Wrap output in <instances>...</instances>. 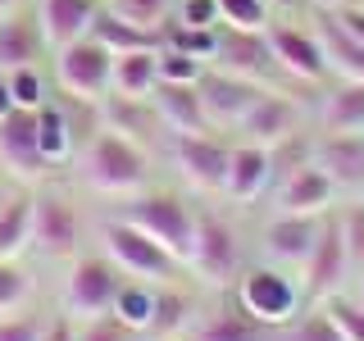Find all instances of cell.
<instances>
[{
	"mask_svg": "<svg viewBox=\"0 0 364 341\" xmlns=\"http://www.w3.org/2000/svg\"><path fill=\"white\" fill-rule=\"evenodd\" d=\"M346 278H350V259H346L341 227H337V219H323V232H318L310 259L301 264V296H310V301H333Z\"/></svg>",
	"mask_w": 364,
	"mask_h": 341,
	"instance_id": "cell-10",
	"label": "cell"
},
{
	"mask_svg": "<svg viewBox=\"0 0 364 341\" xmlns=\"http://www.w3.org/2000/svg\"><path fill=\"white\" fill-rule=\"evenodd\" d=\"M119 282H123V273L114 269L109 259H96V255L73 259V264H68V278H64V314L73 318V323L109 314L114 296H119Z\"/></svg>",
	"mask_w": 364,
	"mask_h": 341,
	"instance_id": "cell-5",
	"label": "cell"
},
{
	"mask_svg": "<svg viewBox=\"0 0 364 341\" xmlns=\"http://www.w3.org/2000/svg\"><path fill=\"white\" fill-rule=\"evenodd\" d=\"M146 178H151V164H146V151L128 136L100 128L91 132L87 151H82V182L100 196H136L146 191Z\"/></svg>",
	"mask_w": 364,
	"mask_h": 341,
	"instance_id": "cell-1",
	"label": "cell"
},
{
	"mask_svg": "<svg viewBox=\"0 0 364 341\" xmlns=\"http://www.w3.org/2000/svg\"><path fill=\"white\" fill-rule=\"evenodd\" d=\"M314 164L337 187H364V132H328L314 141Z\"/></svg>",
	"mask_w": 364,
	"mask_h": 341,
	"instance_id": "cell-20",
	"label": "cell"
},
{
	"mask_svg": "<svg viewBox=\"0 0 364 341\" xmlns=\"http://www.w3.org/2000/svg\"><path fill=\"white\" fill-rule=\"evenodd\" d=\"M173 141V164L178 173L191 182L196 191H223V173H228V146L214 141L210 132L196 136H168Z\"/></svg>",
	"mask_w": 364,
	"mask_h": 341,
	"instance_id": "cell-13",
	"label": "cell"
},
{
	"mask_svg": "<svg viewBox=\"0 0 364 341\" xmlns=\"http://www.w3.org/2000/svg\"><path fill=\"white\" fill-rule=\"evenodd\" d=\"M105 5L96 0H37V28L50 50H60L68 41H82L91 37V23Z\"/></svg>",
	"mask_w": 364,
	"mask_h": 341,
	"instance_id": "cell-16",
	"label": "cell"
},
{
	"mask_svg": "<svg viewBox=\"0 0 364 341\" xmlns=\"http://www.w3.org/2000/svg\"><path fill=\"white\" fill-rule=\"evenodd\" d=\"M159 82H196V77L205 73V64L196 60V55L178 50V45H159Z\"/></svg>",
	"mask_w": 364,
	"mask_h": 341,
	"instance_id": "cell-37",
	"label": "cell"
},
{
	"mask_svg": "<svg viewBox=\"0 0 364 341\" xmlns=\"http://www.w3.org/2000/svg\"><path fill=\"white\" fill-rule=\"evenodd\" d=\"M164 45H178V50H187V55H196V60H214L219 55V32L214 28H173V37H164Z\"/></svg>",
	"mask_w": 364,
	"mask_h": 341,
	"instance_id": "cell-39",
	"label": "cell"
},
{
	"mask_svg": "<svg viewBox=\"0 0 364 341\" xmlns=\"http://www.w3.org/2000/svg\"><path fill=\"white\" fill-rule=\"evenodd\" d=\"M136 332L119 323L114 314H100V318H87V323H77V341H132Z\"/></svg>",
	"mask_w": 364,
	"mask_h": 341,
	"instance_id": "cell-41",
	"label": "cell"
},
{
	"mask_svg": "<svg viewBox=\"0 0 364 341\" xmlns=\"http://www.w3.org/2000/svg\"><path fill=\"white\" fill-rule=\"evenodd\" d=\"M196 96L205 105V123H210V128H237L264 91L250 82V77L228 73V68H205L196 77Z\"/></svg>",
	"mask_w": 364,
	"mask_h": 341,
	"instance_id": "cell-9",
	"label": "cell"
},
{
	"mask_svg": "<svg viewBox=\"0 0 364 341\" xmlns=\"http://www.w3.org/2000/svg\"><path fill=\"white\" fill-rule=\"evenodd\" d=\"M191 341H264V328L255 318H246L242 310H223V314L205 318L196 332H191Z\"/></svg>",
	"mask_w": 364,
	"mask_h": 341,
	"instance_id": "cell-31",
	"label": "cell"
},
{
	"mask_svg": "<svg viewBox=\"0 0 364 341\" xmlns=\"http://www.w3.org/2000/svg\"><path fill=\"white\" fill-rule=\"evenodd\" d=\"M355 278H360L355 282V305H364V273H355Z\"/></svg>",
	"mask_w": 364,
	"mask_h": 341,
	"instance_id": "cell-49",
	"label": "cell"
},
{
	"mask_svg": "<svg viewBox=\"0 0 364 341\" xmlns=\"http://www.w3.org/2000/svg\"><path fill=\"white\" fill-rule=\"evenodd\" d=\"M0 164L23 182H37L50 168L37 146V109H9L0 119Z\"/></svg>",
	"mask_w": 364,
	"mask_h": 341,
	"instance_id": "cell-12",
	"label": "cell"
},
{
	"mask_svg": "<svg viewBox=\"0 0 364 341\" xmlns=\"http://www.w3.org/2000/svg\"><path fill=\"white\" fill-rule=\"evenodd\" d=\"M14 9H23V0H0V18H5V14H14Z\"/></svg>",
	"mask_w": 364,
	"mask_h": 341,
	"instance_id": "cell-48",
	"label": "cell"
},
{
	"mask_svg": "<svg viewBox=\"0 0 364 341\" xmlns=\"http://www.w3.org/2000/svg\"><path fill=\"white\" fill-rule=\"evenodd\" d=\"M37 146L46 164H64L73 155V123H68L64 105H55V100H46L37 109Z\"/></svg>",
	"mask_w": 364,
	"mask_h": 341,
	"instance_id": "cell-29",
	"label": "cell"
},
{
	"mask_svg": "<svg viewBox=\"0 0 364 341\" xmlns=\"http://www.w3.org/2000/svg\"><path fill=\"white\" fill-rule=\"evenodd\" d=\"M32 242V191L0 196V259H18Z\"/></svg>",
	"mask_w": 364,
	"mask_h": 341,
	"instance_id": "cell-26",
	"label": "cell"
},
{
	"mask_svg": "<svg viewBox=\"0 0 364 341\" xmlns=\"http://www.w3.org/2000/svg\"><path fill=\"white\" fill-rule=\"evenodd\" d=\"M328 318L337 323V332L346 341H364V305H350V301H328Z\"/></svg>",
	"mask_w": 364,
	"mask_h": 341,
	"instance_id": "cell-40",
	"label": "cell"
},
{
	"mask_svg": "<svg viewBox=\"0 0 364 341\" xmlns=\"http://www.w3.org/2000/svg\"><path fill=\"white\" fill-rule=\"evenodd\" d=\"M269 45H273V60H278V68H287L291 77H305V82H314V77L328 73L323 50H318V37H314V32H301V28H273V32H269Z\"/></svg>",
	"mask_w": 364,
	"mask_h": 341,
	"instance_id": "cell-21",
	"label": "cell"
},
{
	"mask_svg": "<svg viewBox=\"0 0 364 341\" xmlns=\"http://www.w3.org/2000/svg\"><path fill=\"white\" fill-rule=\"evenodd\" d=\"M318 5H341V0H318Z\"/></svg>",
	"mask_w": 364,
	"mask_h": 341,
	"instance_id": "cell-50",
	"label": "cell"
},
{
	"mask_svg": "<svg viewBox=\"0 0 364 341\" xmlns=\"http://www.w3.org/2000/svg\"><path fill=\"white\" fill-rule=\"evenodd\" d=\"M187 310H191L187 296L155 287V323H151V332H159L164 341H173V332H182V328H187V318H191Z\"/></svg>",
	"mask_w": 364,
	"mask_h": 341,
	"instance_id": "cell-34",
	"label": "cell"
},
{
	"mask_svg": "<svg viewBox=\"0 0 364 341\" xmlns=\"http://www.w3.org/2000/svg\"><path fill=\"white\" fill-rule=\"evenodd\" d=\"M159 50H128V55H114L109 68V91L114 96H128V100H151L159 87Z\"/></svg>",
	"mask_w": 364,
	"mask_h": 341,
	"instance_id": "cell-23",
	"label": "cell"
},
{
	"mask_svg": "<svg viewBox=\"0 0 364 341\" xmlns=\"http://www.w3.org/2000/svg\"><path fill=\"white\" fill-rule=\"evenodd\" d=\"M91 37L105 45L109 55L159 50V45H164V32H146V28H136V23H128V18L109 14V9H100V14H96V23H91Z\"/></svg>",
	"mask_w": 364,
	"mask_h": 341,
	"instance_id": "cell-27",
	"label": "cell"
},
{
	"mask_svg": "<svg viewBox=\"0 0 364 341\" xmlns=\"http://www.w3.org/2000/svg\"><path fill=\"white\" fill-rule=\"evenodd\" d=\"M291 341H346V337L337 332V323H333V318H328V310H323V314H310V318H305V323L291 332Z\"/></svg>",
	"mask_w": 364,
	"mask_h": 341,
	"instance_id": "cell-44",
	"label": "cell"
},
{
	"mask_svg": "<svg viewBox=\"0 0 364 341\" xmlns=\"http://www.w3.org/2000/svg\"><path fill=\"white\" fill-rule=\"evenodd\" d=\"M109 68L114 55L96 37L68 41L55 50V82L68 100H82V105H100L109 96Z\"/></svg>",
	"mask_w": 364,
	"mask_h": 341,
	"instance_id": "cell-4",
	"label": "cell"
},
{
	"mask_svg": "<svg viewBox=\"0 0 364 341\" xmlns=\"http://www.w3.org/2000/svg\"><path fill=\"white\" fill-rule=\"evenodd\" d=\"M5 82H9V96H14V109H41L46 105V77L37 64L5 73Z\"/></svg>",
	"mask_w": 364,
	"mask_h": 341,
	"instance_id": "cell-36",
	"label": "cell"
},
{
	"mask_svg": "<svg viewBox=\"0 0 364 341\" xmlns=\"http://www.w3.org/2000/svg\"><path fill=\"white\" fill-rule=\"evenodd\" d=\"M14 109V96H9V82H5V73H0V119Z\"/></svg>",
	"mask_w": 364,
	"mask_h": 341,
	"instance_id": "cell-47",
	"label": "cell"
},
{
	"mask_svg": "<svg viewBox=\"0 0 364 341\" xmlns=\"http://www.w3.org/2000/svg\"><path fill=\"white\" fill-rule=\"evenodd\" d=\"M155 119L159 128H168V136H196V132H214L205 123V105L196 96V82H159L155 96Z\"/></svg>",
	"mask_w": 364,
	"mask_h": 341,
	"instance_id": "cell-17",
	"label": "cell"
},
{
	"mask_svg": "<svg viewBox=\"0 0 364 341\" xmlns=\"http://www.w3.org/2000/svg\"><path fill=\"white\" fill-rule=\"evenodd\" d=\"M333 200H337V182L323 173V168L314 164H301V168H291L287 178H278V214H328L333 210Z\"/></svg>",
	"mask_w": 364,
	"mask_h": 341,
	"instance_id": "cell-14",
	"label": "cell"
},
{
	"mask_svg": "<svg viewBox=\"0 0 364 341\" xmlns=\"http://www.w3.org/2000/svg\"><path fill=\"white\" fill-rule=\"evenodd\" d=\"M178 23L182 28H219V0H182Z\"/></svg>",
	"mask_w": 364,
	"mask_h": 341,
	"instance_id": "cell-43",
	"label": "cell"
},
{
	"mask_svg": "<svg viewBox=\"0 0 364 341\" xmlns=\"http://www.w3.org/2000/svg\"><path fill=\"white\" fill-rule=\"evenodd\" d=\"M273 182V155L264 146H232L228 151V173H223V196L237 200V205H250L264 196V187Z\"/></svg>",
	"mask_w": 364,
	"mask_h": 341,
	"instance_id": "cell-15",
	"label": "cell"
},
{
	"mask_svg": "<svg viewBox=\"0 0 364 341\" xmlns=\"http://www.w3.org/2000/svg\"><path fill=\"white\" fill-rule=\"evenodd\" d=\"M219 23L232 32H269V5L264 0H219Z\"/></svg>",
	"mask_w": 364,
	"mask_h": 341,
	"instance_id": "cell-35",
	"label": "cell"
},
{
	"mask_svg": "<svg viewBox=\"0 0 364 341\" xmlns=\"http://www.w3.org/2000/svg\"><path fill=\"white\" fill-rule=\"evenodd\" d=\"M323 132H364V82H341L318 114Z\"/></svg>",
	"mask_w": 364,
	"mask_h": 341,
	"instance_id": "cell-30",
	"label": "cell"
},
{
	"mask_svg": "<svg viewBox=\"0 0 364 341\" xmlns=\"http://www.w3.org/2000/svg\"><path fill=\"white\" fill-rule=\"evenodd\" d=\"M105 259L114 269L123 273V278H141V282H164L168 273H173L178 264L168 259V250H159L146 232H136L132 223H123V219H114L105 223Z\"/></svg>",
	"mask_w": 364,
	"mask_h": 341,
	"instance_id": "cell-7",
	"label": "cell"
},
{
	"mask_svg": "<svg viewBox=\"0 0 364 341\" xmlns=\"http://www.w3.org/2000/svg\"><path fill=\"white\" fill-rule=\"evenodd\" d=\"M219 68H228V73L237 77H269L273 68H278V60H273V45H269V32H232L228 28V37H219Z\"/></svg>",
	"mask_w": 364,
	"mask_h": 341,
	"instance_id": "cell-19",
	"label": "cell"
},
{
	"mask_svg": "<svg viewBox=\"0 0 364 341\" xmlns=\"http://www.w3.org/2000/svg\"><path fill=\"white\" fill-rule=\"evenodd\" d=\"M41 314H0V341H37L41 337Z\"/></svg>",
	"mask_w": 364,
	"mask_h": 341,
	"instance_id": "cell-42",
	"label": "cell"
},
{
	"mask_svg": "<svg viewBox=\"0 0 364 341\" xmlns=\"http://www.w3.org/2000/svg\"><path fill=\"white\" fill-rule=\"evenodd\" d=\"M109 314L119 318L128 332H151V323H155V282H141V278L119 282V296H114Z\"/></svg>",
	"mask_w": 364,
	"mask_h": 341,
	"instance_id": "cell-28",
	"label": "cell"
},
{
	"mask_svg": "<svg viewBox=\"0 0 364 341\" xmlns=\"http://www.w3.org/2000/svg\"><path fill=\"white\" fill-rule=\"evenodd\" d=\"M96 5H109V0H96Z\"/></svg>",
	"mask_w": 364,
	"mask_h": 341,
	"instance_id": "cell-51",
	"label": "cell"
},
{
	"mask_svg": "<svg viewBox=\"0 0 364 341\" xmlns=\"http://www.w3.org/2000/svg\"><path fill=\"white\" fill-rule=\"evenodd\" d=\"M337 227H341V242H346L350 273H364V205L341 210V214H337Z\"/></svg>",
	"mask_w": 364,
	"mask_h": 341,
	"instance_id": "cell-38",
	"label": "cell"
},
{
	"mask_svg": "<svg viewBox=\"0 0 364 341\" xmlns=\"http://www.w3.org/2000/svg\"><path fill=\"white\" fill-rule=\"evenodd\" d=\"M187 269L196 273L205 287H228L242 273V246L237 232L223 219H196V242H191Z\"/></svg>",
	"mask_w": 364,
	"mask_h": 341,
	"instance_id": "cell-8",
	"label": "cell"
},
{
	"mask_svg": "<svg viewBox=\"0 0 364 341\" xmlns=\"http://www.w3.org/2000/svg\"><path fill=\"white\" fill-rule=\"evenodd\" d=\"M301 282L287 278V269H273V264H259L237 278V310L246 318H255L259 328H282L291 323L296 310H301Z\"/></svg>",
	"mask_w": 364,
	"mask_h": 341,
	"instance_id": "cell-3",
	"label": "cell"
},
{
	"mask_svg": "<svg viewBox=\"0 0 364 341\" xmlns=\"http://www.w3.org/2000/svg\"><path fill=\"white\" fill-rule=\"evenodd\" d=\"M32 301V273L18 259H0V314H18Z\"/></svg>",
	"mask_w": 364,
	"mask_h": 341,
	"instance_id": "cell-33",
	"label": "cell"
},
{
	"mask_svg": "<svg viewBox=\"0 0 364 341\" xmlns=\"http://www.w3.org/2000/svg\"><path fill=\"white\" fill-rule=\"evenodd\" d=\"M77 210L64 191H32V242L28 250H37L41 259H73L77 255Z\"/></svg>",
	"mask_w": 364,
	"mask_h": 341,
	"instance_id": "cell-6",
	"label": "cell"
},
{
	"mask_svg": "<svg viewBox=\"0 0 364 341\" xmlns=\"http://www.w3.org/2000/svg\"><path fill=\"white\" fill-rule=\"evenodd\" d=\"M37 341H77V323L68 314H55V318H46V323H41V337Z\"/></svg>",
	"mask_w": 364,
	"mask_h": 341,
	"instance_id": "cell-45",
	"label": "cell"
},
{
	"mask_svg": "<svg viewBox=\"0 0 364 341\" xmlns=\"http://www.w3.org/2000/svg\"><path fill=\"white\" fill-rule=\"evenodd\" d=\"M96 119H100V128L128 136V141H132V136H151L159 128L151 100H128V96H114V91L96 105Z\"/></svg>",
	"mask_w": 364,
	"mask_h": 341,
	"instance_id": "cell-24",
	"label": "cell"
},
{
	"mask_svg": "<svg viewBox=\"0 0 364 341\" xmlns=\"http://www.w3.org/2000/svg\"><path fill=\"white\" fill-rule=\"evenodd\" d=\"M119 219L132 223L136 232H146L159 250H168L173 264H187L191 242H196V214H191L178 196H164V191H136V196H128Z\"/></svg>",
	"mask_w": 364,
	"mask_h": 341,
	"instance_id": "cell-2",
	"label": "cell"
},
{
	"mask_svg": "<svg viewBox=\"0 0 364 341\" xmlns=\"http://www.w3.org/2000/svg\"><path fill=\"white\" fill-rule=\"evenodd\" d=\"M296 123H301V109H296L287 96H269V91H264V96L250 105L246 119L237 123V132H242V141L273 151L278 141H287V136L296 132Z\"/></svg>",
	"mask_w": 364,
	"mask_h": 341,
	"instance_id": "cell-18",
	"label": "cell"
},
{
	"mask_svg": "<svg viewBox=\"0 0 364 341\" xmlns=\"http://www.w3.org/2000/svg\"><path fill=\"white\" fill-rule=\"evenodd\" d=\"M337 23L350 32L360 45H364V5H341V14H337Z\"/></svg>",
	"mask_w": 364,
	"mask_h": 341,
	"instance_id": "cell-46",
	"label": "cell"
},
{
	"mask_svg": "<svg viewBox=\"0 0 364 341\" xmlns=\"http://www.w3.org/2000/svg\"><path fill=\"white\" fill-rule=\"evenodd\" d=\"M41 28L37 18H28L23 9H14V14L0 18V73H14V68H28L41 60Z\"/></svg>",
	"mask_w": 364,
	"mask_h": 341,
	"instance_id": "cell-22",
	"label": "cell"
},
{
	"mask_svg": "<svg viewBox=\"0 0 364 341\" xmlns=\"http://www.w3.org/2000/svg\"><path fill=\"white\" fill-rule=\"evenodd\" d=\"M314 37H318V50H323V64L328 68H337L346 82H364V45L350 37L337 18H323Z\"/></svg>",
	"mask_w": 364,
	"mask_h": 341,
	"instance_id": "cell-25",
	"label": "cell"
},
{
	"mask_svg": "<svg viewBox=\"0 0 364 341\" xmlns=\"http://www.w3.org/2000/svg\"><path fill=\"white\" fill-rule=\"evenodd\" d=\"M318 232H323V214L318 219L314 214H278L259 237V255L273 269H301L310 259Z\"/></svg>",
	"mask_w": 364,
	"mask_h": 341,
	"instance_id": "cell-11",
	"label": "cell"
},
{
	"mask_svg": "<svg viewBox=\"0 0 364 341\" xmlns=\"http://www.w3.org/2000/svg\"><path fill=\"white\" fill-rule=\"evenodd\" d=\"M178 5L182 0H109V14H119V18H128L136 23V28H146V32H164V23L178 14Z\"/></svg>",
	"mask_w": 364,
	"mask_h": 341,
	"instance_id": "cell-32",
	"label": "cell"
}]
</instances>
